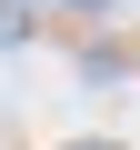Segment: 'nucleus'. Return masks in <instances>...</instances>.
Listing matches in <instances>:
<instances>
[{"instance_id":"2","label":"nucleus","mask_w":140,"mask_h":150,"mask_svg":"<svg viewBox=\"0 0 140 150\" xmlns=\"http://www.w3.org/2000/svg\"><path fill=\"white\" fill-rule=\"evenodd\" d=\"M80 150H110V140H80Z\"/></svg>"},{"instance_id":"1","label":"nucleus","mask_w":140,"mask_h":150,"mask_svg":"<svg viewBox=\"0 0 140 150\" xmlns=\"http://www.w3.org/2000/svg\"><path fill=\"white\" fill-rule=\"evenodd\" d=\"M0 40H30V10H10V0H0Z\"/></svg>"}]
</instances>
